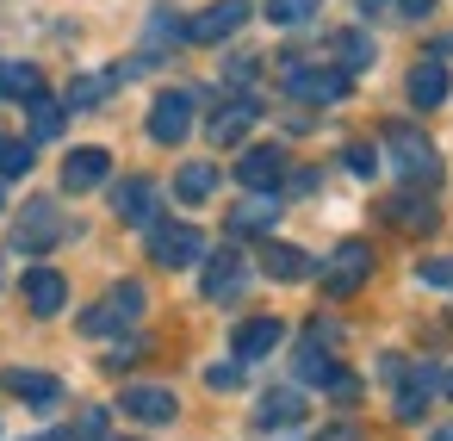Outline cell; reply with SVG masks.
Returning a JSON list of instances; mask_svg holds the SVG:
<instances>
[{
    "instance_id": "1",
    "label": "cell",
    "mask_w": 453,
    "mask_h": 441,
    "mask_svg": "<svg viewBox=\"0 0 453 441\" xmlns=\"http://www.w3.org/2000/svg\"><path fill=\"white\" fill-rule=\"evenodd\" d=\"M385 150H391V162H397V174H403L410 187H434V181H441V156H434V143H428L422 131L391 125V131H385Z\"/></svg>"
},
{
    "instance_id": "2",
    "label": "cell",
    "mask_w": 453,
    "mask_h": 441,
    "mask_svg": "<svg viewBox=\"0 0 453 441\" xmlns=\"http://www.w3.org/2000/svg\"><path fill=\"white\" fill-rule=\"evenodd\" d=\"M137 317H143V286H137V280H119V286L81 317V329H88V336H119V329L137 323Z\"/></svg>"
},
{
    "instance_id": "3",
    "label": "cell",
    "mask_w": 453,
    "mask_h": 441,
    "mask_svg": "<svg viewBox=\"0 0 453 441\" xmlns=\"http://www.w3.org/2000/svg\"><path fill=\"white\" fill-rule=\"evenodd\" d=\"M63 212H57V199H32L26 212H19V224H13V249H26V255H44V249H57L63 243Z\"/></svg>"
},
{
    "instance_id": "4",
    "label": "cell",
    "mask_w": 453,
    "mask_h": 441,
    "mask_svg": "<svg viewBox=\"0 0 453 441\" xmlns=\"http://www.w3.org/2000/svg\"><path fill=\"white\" fill-rule=\"evenodd\" d=\"M150 255H156V267H193L199 255H205V236L193 230V224H150Z\"/></svg>"
},
{
    "instance_id": "5",
    "label": "cell",
    "mask_w": 453,
    "mask_h": 441,
    "mask_svg": "<svg viewBox=\"0 0 453 441\" xmlns=\"http://www.w3.org/2000/svg\"><path fill=\"white\" fill-rule=\"evenodd\" d=\"M372 280V249L366 243H335V255L323 261V286L335 292V298H348V292H360Z\"/></svg>"
},
{
    "instance_id": "6",
    "label": "cell",
    "mask_w": 453,
    "mask_h": 441,
    "mask_svg": "<svg viewBox=\"0 0 453 441\" xmlns=\"http://www.w3.org/2000/svg\"><path fill=\"white\" fill-rule=\"evenodd\" d=\"M286 94L292 100H311V106H335V100H348V75L342 69H286Z\"/></svg>"
},
{
    "instance_id": "7",
    "label": "cell",
    "mask_w": 453,
    "mask_h": 441,
    "mask_svg": "<svg viewBox=\"0 0 453 441\" xmlns=\"http://www.w3.org/2000/svg\"><path fill=\"white\" fill-rule=\"evenodd\" d=\"M187 131H193V94H180V88L156 94V106H150V137H156V143H180Z\"/></svg>"
},
{
    "instance_id": "8",
    "label": "cell",
    "mask_w": 453,
    "mask_h": 441,
    "mask_svg": "<svg viewBox=\"0 0 453 441\" xmlns=\"http://www.w3.org/2000/svg\"><path fill=\"white\" fill-rule=\"evenodd\" d=\"M242 280H249V261H242L236 249H218V255H205V280H199V292H205L211 305H230V298L242 292Z\"/></svg>"
},
{
    "instance_id": "9",
    "label": "cell",
    "mask_w": 453,
    "mask_h": 441,
    "mask_svg": "<svg viewBox=\"0 0 453 441\" xmlns=\"http://www.w3.org/2000/svg\"><path fill=\"white\" fill-rule=\"evenodd\" d=\"M242 19H249V0H218V7L187 19V38L193 44H224L230 32H242Z\"/></svg>"
},
{
    "instance_id": "10",
    "label": "cell",
    "mask_w": 453,
    "mask_h": 441,
    "mask_svg": "<svg viewBox=\"0 0 453 441\" xmlns=\"http://www.w3.org/2000/svg\"><path fill=\"white\" fill-rule=\"evenodd\" d=\"M255 119H261V100H249V94H236L230 106H218V112H211V125H205V137H211V143H242V137L255 131Z\"/></svg>"
},
{
    "instance_id": "11",
    "label": "cell",
    "mask_w": 453,
    "mask_h": 441,
    "mask_svg": "<svg viewBox=\"0 0 453 441\" xmlns=\"http://www.w3.org/2000/svg\"><path fill=\"white\" fill-rule=\"evenodd\" d=\"M255 422H261V429H298V422H304V385H273V391H261Z\"/></svg>"
},
{
    "instance_id": "12",
    "label": "cell",
    "mask_w": 453,
    "mask_h": 441,
    "mask_svg": "<svg viewBox=\"0 0 453 441\" xmlns=\"http://www.w3.org/2000/svg\"><path fill=\"white\" fill-rule=\"evenodd\" d=\"M280 174H286V156H280L273 143L242 150V162H236V181H242L249 193H273V187H280Z\"/></svg>"
},
{
    "instance_id": "13",
    "label": "cell",
    "mask_w": 453,
    "mask_h": 441,
    "mask_svg": "<svg viewBox=\"0 0 453 441\" xmlns=\"http://www.w3.org/2000/svg\"><path fill=\"white\" fill-rule=\"evenodd\" d=\"M112 212H119L125 224L150 230V224H156V212H162V193H156V181H125V187L112 193Z\"/></svg>"
},
{
    "instance_id": "14",
    "label": "cell",
    "mask_w": 453,
    "mask_h": 441,
    "mask_svg": "<svg viewBox=\"0 0 453 441\" xmlns=\"http://www.w3.org/2000/svg\"><path fill=\"white\" fill-rule=\"evenodd\" d=\"M26 305H32V317H57L69 305V280L57 267H32L26 274Z\"/></svg>"
},
{
    "instance_id": "15",
    "label": "cell",
    "mask_w": 453,
    "mask_h": 441,
    "mask_svg": "<svg viewBox=\"0 0 453 441\" xmlns=\"http://www.w3.org/2000/svg\"><path fill=\"white\" fill-rule=\"evenodd\" d=\"M174 391L168 385H131L125 391V416H137V422H174Z\"/></svg>"
},
{
    "instance_id": "16",
    "label": "cell",
    "mask_w": 453,
    "mask_h": 441,
    "mask_svg": "<svg viewBox=\"0 0 453 441\" xmlns=\"http://www.w3.org/2000/svg\"><path fill=\"white\" fill-rule=\"evenodd\" d=\"M106 174H112V156L106 150H69V162H63V187H75V193L100 187Z\"/></svg>"
},
{
    "instance_id": "17",
    "label": "cell",
    "mask_w": 453,
    "mask_h": 441,
    "mask_svg": "<svg viewBox=\"0 0 453 441\" xmlns=\"http://www.w3.org/2000/svg\"><path fill=\"white\" fill-rule=\"evenodd\" d=\"M280 336H286L280 317H249V323L236 329V360H261V354H273Z\"/></svg>"
},
{
    "instance_id": "18",
    "label": "cell",
    "mask_w": 453,
    "mask_h": 441,
    "mask_svg": "<svg viewBox=\"0 0 453 441\" xmlns=\"http://www.w3.org/2000/svg\"><path fill=\"white\" fill-rule=\"evenodd\" d=\"M273 218H280V199H273V193H249V199L230 212V230H236V236H261V230H273Z\"/></svg>"
},
{
    "instance_id": "19",
    "label": "cell",
    "mask_w": 453,
    "mask_h": 441,
    "mask_svg": "<svg viewBox=\"0 0 453 441\" xmlns=\"http://www.w3.org/2000/svg\"><path fill=\"white\" fill-rule=\"evenodd\" d=\"M261 274L292 286V280H304V274H311V255H304V249H292V243H261Z\"/></svg>"
},
{
    "instance_id": "20",
    "label": "cell",
    "mask_w": 453,
    "mask_h": 441,
    "mask_svg": "<svg viewBox=\"0 0 453 441\" xmlns=\"http://www.w3.org/2000/svg\"><path fill=\"white\" fill-rule=\"evenodd\" d=\"M7 391L26 398V404H38V410H50V404L63 398V385H57L50 373H32V367H13V373H7Z\"/></svg>"
},
{
    "instance_id": "21",
    "label": "cell",
    "mask_w": 453,
    "mask_h": 441,
    "mask_svg": "<svg viewBox=\"0 0 453 441\" xmlns=\"http://www.w3.org/2000/svg\"><path fill=\"white\" fill-rule=\"evenodd\" d=\"M410 100H416L422 112H434V106L447 100V69H441V63H416V69H410Z\"/></svg>"
},
{
    "instance_id": "22",
    "label": "cell",
    "mask_w": 453,
    "mask_h": 441,
    "mask_svg": "<svg viewBox=\"0 0 453 441\" xmlns=\"http://www.w3.org/2000/svg\"><path fill=\"white\" fill-rule=\"evenodd\" d=\"M174 193H180L187 205H199V199H211V193H218V168H211V162H187V168L174 174Z\"/></svg>"
},
{
    "instance_id": "23",
    "label": "cell",
    "mask_w": 453,
    "mask_h": 441,
    "mask_svg": "<svg viewBox=\"0 0 453 441\" xmlns=\"http://www.w3.org/2000/svg\"><path fill=\"white\" fill-rule=\"evenodd\" d=\"M422 193V187H416ZM385 199V224H403V230H434V205L428 199Z\"/></svg>"
},
{
    "instance_id": "24",
    "label": "cell",
    "mask_w": 453,
    "mask_h": 441,
    "mask_svg": "<svg viewBox=\"0 0 453 441\" xmlns=\"http://www.w3.org/2000/svg\"><path fill=\"white\" fill-rule=\"evenodd\" d=\"M44 94V75L32 63H0V100H32Z\"/></svg>"
},
{
    "instance_id": "25",
    "label": "cell",
    "mask_w": 453,
    "mask_h": 441,
    "mask_svg": "<svg viewBox=\"0 0 453 441\" xmlns=\"http://www.w3.org/2000/svg\"><path fill=\"white\" fill-rule=\"evenodd\" d=\"M298 379H304V385H329V379H335V360H329V342H317V336H311V342L298 348Z\"/></svg>"
},
{
    "instance_id": "26",
    "label": "cell",
    "mask_w": 453,
    "mask_h": 441,
    "mask_svg": "<svg viewBox=\"0 0 453 441\" xmlns=\"http://www.w3.org/2000/svg\"><path fill=\"white\" fill-rule=\"evenodd\" d=\"M26 106H32V137H38V143H50V137L63 131V112H69V106H63V100H50V94H32Z\"/></svg>"
},
{
    "instance_id": "27",
    "label": "cell",
    "mask_w": 453,
    "mask_h": 441,
    "mask_svg": "<svg viewBox=\"0 0 453 441\" xmlns=\"http://www.w3.org/2000/svg\"><path fill=\"white\" fill-rule=\"evenodd\" d=\"M335 63H342V75L366 69V63H372V38H366V32H342V38H335Z\"/></svg>"
},
{
    "instance_id": "28",
    "label": "cell",
    "mask_w": 453,
    "mask_h": 441,
    "mask_svg": "<svg viewBox=\"0 0 453 441\" xmlns=\"http://www.w3.org/2000/svg\"><path fill=\"white\" fill-rule=\"evenodd\" d=\"M323 0H267V19L273 26H311Z\"/></svg>"
},
{
    "instance_id": "29",
    "label": "cell",
    "mask_w": 453,
    "mask_h": 441,
    "mask_svg": "<svg viewBox=\"0 0 453 441\" xmlns=\"http://www.w3.org/2000/svg\"><path fill=\"white\" fill-rule=\"evenodd\" d=\"M7 174H32V143L26 137H0V181Z\"/></svg>"
},
{
    "instance_id": "30",
    "label": "cell",
    "mask_w": 453,
    "mask_h": 441,
    "mask_svg": "<svg viewBox=\"0 0 453 441\" xmlns=\"http://www.w3.org/2000/svg\"><path fill=\"white\" fill-rule=\"evenodd\" d=\"M428 398H434V385H428V367L416 373V385H403L397 391V416H422L428 410Z\"/></svg>"
},
{
    "instance_id": "31",
    "label": "cell",
    "mask_w": 453,
    "mask_h": 441,
    "mask_svg": "<svg viewBox=\"0 0 453 441\" xmlns=\"http://www.w3.org/2000/svg\"><path fill=\"white\" fill-rule=\"evenodd\" d=\"M112 94V75H81L75 88H69V106H100Z\"/></svg>"
},
{
    "instance_id": "32",
    "label": "cell",
    "mask_w": 453,
    "mask_h": 441,
    "mask_svg": "<svg viewBox=\"0 0 453 441\" xmlns=\"http://www.w3.org/2000/svg\"><path fill=\"white\" fill-rule=\"evenodd\" d=\"M416 280H422V286H441V292H453V255H428V261L416 267Z\"/></svg>"
},
{
    "instance_id": "33",
    "label": "cell",
    "mask_w": 453,
    "mask_h": 441,
    "mask_svg": "<svg viewBox=\"0 0 453 441\" xmlns=\"http://www.w3.org/2000/svg\"><path fill=\"white\" fill-rule=\"evenodd\" d=\"M205 379H211V391H236V385H242V367H236V360H218Z\"/></svg>"
},
{
    "instance_id": "34",
    "label": "cell",
    "mask_w": 453,
    "mask_h": 441,
    "mask_svg": "<svg viewBox=\"0 0 453 441\" xmlns=\"http://www.w3.org/2000/svg\"><path fill=\"white\" fill-rule=\"evenodd\" d=\"M342 162H348L354 174H372V168H379V156H372L366 143H348V150H342Z\"/></svg>"
},
{
    "instance_id": "35",
    "label": "cell",
    "mask_w": 453,
    "mask_h": 441,
    "mask_svg": "<svg viewBox=\"0 0 453 441\" xmlns=\"http://www.w3.org/2000/svg\"><path fill=\"white\" fill-rule=\"evenodd\" d=\"M75 435H81V441H100V435H106V410H100V404L81 410V429H75Z\"/></svg>"
},
{
    "instance_id": "36",
    "label": "cell",
    "mask_w": 453,
    "mask_h": 441,
    "mask_svg": "<svg viewBox=\"0 0 453 441\" xmlns=\"http://www.w3.org/2000/svg\"><path fill=\"white\" fill-rule=\"evenodd\" d=\"M428 379H434V391H441V398H453V360H441V367H428Z\"/></svg>"
},
{
    "instance_id": "37",
    "label": "cell",
    "mask_w": 453,
    "mask_h": 441,
    "mask_svg": "<svg viewBox=\"0 0 453 441\" xmlns=\"http://www.w3.org/2000/svg\"><path fill=\"white\" fill-rule=\"evenodd\" d=\"M317 441H360V429H354V422H329Z\"/></svg>"
},
{
    "instance_id": "38",
    "label": "cell",
    "mask_w": 453,
    "mask_h": 441,
    "mask_svg": "<svg viewBox=\"0 0 453 441\" xmlns=\"http://www.w3.org/2000/svg\"><path fill=\"white\" fill-rule=\"evenodd\" d=\"M397 7H403V13H410V19H422V13H428V7H434V0H397Z\"/></svg>"
},
{
    "instance_id": "39",
    "label": "cell",
    "mask_w": 453,
    "mask_h": 441,
    "mask_svg": "<svg viewBox=\"0 0 453 441\" xmlns=\"http://www.w3.org/2000/svg\"><path fill=\"white\" fill-rule=\"evenodd\" d=\"M434 441H453V422H441V429H434Z\"/></svg>"
},
{
    "instance_id": "40",
    "label": "cell",
    "mask_w": 453,
    "mask_h": 441,
    "mask_svg": "<svg viewBox=\"0 0 453 441\" xmlns=\"http://www.w3.org/2000/svg\"><path fill=\"white\" fill-rule=\"evenodd\" d=\"M32 441H63V435H57V429H50V435H32Z\"/></svg>"
},
{
    "instance_id": "41",
    "label": "cell",
    "mask_w": 453,
    "mask_h": 441,
    "mask_svg": "<svg viewBox=\"0 0 453 441\" xmlns=\"http://www.w3.org/2000/svg\"><path fill=\"white\" fill-rule=\"evenodd\" d=\"M360 7H366V13H379V0H360Z\"/></svg>"
}]
</instances>
